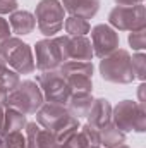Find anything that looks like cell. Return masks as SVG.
<instances>
[{"instance_id":"obj_15","label":"cell","mask_w":146,"mask_h":148,"mask_svg":"<svg viewBox=\"0 0 146 148\" xmlns=\"http://www.w3.org/2000/svg\"><path fill=\"white\" fill-rule=\"evenodd\" d=\"M9 26L10 29L19 35V36H24V35H29L35 31L36 28V19H35V14H31L29 10H14L9 17Z\"/></svg>"},{"instance_id":"obj_21","label":"cell","mask_w":146,"mask_h":148,"mask_svg":"<svg viewBox=\"0 0 146 148\" xmlns=\"http://www.w3.org/2000/svg\"><path fill=\"white\" fill-rule=\"evenodd\" d=\"M19 83H21L19 74L16 73V71H12V69L3 62V59L0 57V86H2L7 93H10L12 90L17 88Z\"/></svg>"},{"instance_id":"obj_10","label":"cell","mask_w":146,"mask_h":148,"mask_svg":"<svg viewBox=\"0 0 146 148\" xmlns=\"http://www.w3.org/2000/svg\"><path fill=\"white\" fill-rule=\"evenodd\" d=\"M69 117H71V114L67 110V107L59 105V103L46 102L36 110V122L41 127H45L52 133H55Z\"/></svg>"},{"instance_id":"obj_32","label":"cell","mask_w":146,"mask_h":148,"mask_svg":"<svg viewBox=\"0 0 146 148\" xmlns=\"http://www.w3.org/2000/svg\"><path fill=\"white\" fill-rule=\"evenodd\" d=\"M7 95H9V93H7V91H5V90L0 86V105H2V107H5V102H7Z\"/></svg>"},{"instance_id":"obj_1","label":"cell","mask_w":146,"mask_h":148,"mask_svg":"<svg viewBox=\"0 0 146 148\" xmlns=\"http://www.w3.org/2000/svg\"><path fill=\"white\" fill-rule=\"evenodd\" d=\"M0 57L17 74H31L36 69L33 50L21 38L10 36L9 40H5L0 45Z\"/></svg>"},{"instance_id":"obj_37","label":"cell","mask_w":146,"mask_h":148,"mask_svg":"<svg viewBox=\"0 0 146 148\" xmlns=\"http://www.w3.org/2000/svg\"><path fill=\"white\" fill-rule=\"evenodd\" d=\"M89 148H103V147H89Z\"/></svg>"},{"instance_id":"obj_30","label":"cell","mask_w":146,"mask_h":148,"mask_svg":"<svg viewBox=\"0 0 146 148\" xmlns=\"http://www.w3.org/2000/svg\"><path fill=\"white\" fill-rule=\"evenodd\" d=\"M145 90H146V84L145 83H141V84H139V88H138V98H139V100H138V103H139V105H143V107H145Z\"/></svg>"},{"instance_id":"obj_22","label":"cell","mask_w":146,"mask_h":148,"mask_svg":"<svg viewBox=\"0 0 146 148\" xmlns=\"http://www.w3.org/2000/svg\"><path fill=\"white\" fill-rule=\"evenodd\" d=\"M81 127V124H79V119H76V117H69L53 134H55V140H57V143H67L71 138H72L74 134L77 133V129Z\"/></svg>"},{"instance_id":"obj_24","label":"cell","mask_w":146,"mask_h":148,"mask_svg":"<svg viewBox=\"0 0 146 148\" xmlns=\"http://www.w3.org/2000/svg\"><path fill=\"white\" fill-rule=\"evenodd\" d=\"M2 140H3V148H28L26 134H23V131L5 133Z\"/></svg>"},{"instance_id":"obj_33","label":"cell","mask_w":146,"mask_h":148,"mask_svg":"<svg viewBox=\"0 0 146 148\" xmlns=\"http://www.w3.org/2000/svg\"><path fill=\"white\" fill-rule=\"evenodd\" d=\"M3 134V107L0 105V136Z\"/></svg>"},{"instance_id":"obj_17","label":"cell","mask_w":146,"mask_h":148,"mask_svg":"<svg viewBox=\"0 0 146 148\" xmlns=\"http://www.w3.org/2000/svg\"><path fill=\"white\" fill-rule=\"evenodd\" d=\"M93 97L91 93H76V95H71L69 102H67V110L69 114L76 117V119H83L88 115V112L93 105Z\"/></svg>"},{"instance_id":"obj_9","label":"cell","mask_w":146,"mask_h":148,"mask_svg":"<svg viewBox=\"0 0 146 148\" xmlns=\"http://www.w3.org/2000/svg\"><path fill=\"white\" fill-rule=\"evenodd\" d=\"M91 31V47H93V53L100 59L108 57L110 53H113L119 48V33L117 29H113L110 24H96Z\"/></svg>"},{"instance_id":"obj_13","label":"cell","mask_w":146,"mask_h":148,"mask_svg":"<svg viewBox=\"0 0 146 148\" xmlns=\"http://www.w3.org/2000/svg\"><path fill=\"white\" fill-rule=\"evenodd\" d=\"M88 124L100 129L102 126H105L107 122L112 121V105L107 98H96L93 100V105L86 115Z\"/></svg>"},{"instance_id":"obj_4","label":"cell","mask_w":146,"mask_h":148,"mask_svg":"<svg viewBox=\"0 0 146 148\" xmlns=\"http://www.w3.org/2000/svg\"><path fill=\"white\" fill-rule=\"evenodd\" d=\"M45 103L43 93L35 81H23L7 95L5 107H14L23 114H36V110Z\"/></svg>"},{"instance_id":"obj_23","label":"cell","mask_w":146,"mask_h":148,"mask_svg":"<svg viewBox=\"0 0 146 148\" xmlns=\"http://www.w3.org/2000/svg\"><path fill=\"white\" fill-rule=\"evenodd\" d=\"M67 79V84L72 91V95L76 93H91L93 91V81L89 76H76V74H71V76H65Z\"/></svg>"},{"instance_id":"obj_6","label":"cell","mask_w":146,"mask_h":148,"mask_svg":"<svg viewBox=\"0 0 146 148\" xmlns=\"http://www.w3.org/2000/svg\"><path fill=\"white\" fill-rule=\"evenodd\" d=\"M36 83L43 93V98L50 103L67 105L72 91L67 84L65 76L60 73V69L55 71H43L36 76Z\"/></svg>"},{"instance_id":"obj_36","label":"cell","mask_w":146,"mask_h":148,"mask_svg":"<svg viewBox=\"0 0 146 148\" xmlns=\"http://www.w3.org/2000/svg\"><path fill=\"white\" fill-rule=\"evenodd\" d=\"M117 148H129L127 145H120V147H117Z\"/></svg>"},{"instance_id":"obj_35","label":"cell","mask_w":146,"mask_h":148,"mask_svg":"<svg viewBox=\"0 0 146 148\" xmlns=\"http://www.w3.org/2000/svg\"><path fill=\"white\" fill-rule=\"evenodd\" d=\"M0 148H3V140H2V136H0Z\"/></svg>"},{"instance_id":"obj_14","label":"cell","mask_w":146,"mask_h":148,"mask_svg":"<svg viewBox=\"0 0 146 148\" xmlns=\"http://www.w3.org/2000/svg\"><path fill=\"white\" fill-rule=\"evenodd\" d=\"M64 10H67L71 16H77L83 19H91L96 16L100 9V0H62L60 2Z\"/></svg>"},{"instance_id":"obj_12","label":"cell","mask_w":146,"mask_h":148,"mask_svg":"<svg viewBox=\"0 0 146 148\" xmlns=\"http://www.w3.org/2000/svg\"><path fill=\"white\" fill-rule=\"evenodd\" d=\"M67 55H69V60L91 62V59L95 55L93 53V47H91V40L86 36H69Z\"/></svg>"},{"instance_id":"obj_16","label":"cell","mask_w":146,"mask_h":148,"mask_svg":"<svg viewBox=\"0 0 146 148\" xmlns=\"http://www.w3.org/2000/svg\"><path fill=\"white\" fill-rule=\"evenodd\" d=\"M100 133V147L103 148H117L126 143V133H122L112 121L98 129Z\"/></svg>"},{"instance_id":"obj_2","label":"cell","mask_w":146,"mask_h":148,"mask_svg":"<svg viewBox=\"0 0 146 148\" xmlns=\"http://www.w3.org/2000/svg\"><path fill=\"white\" fill-rule=\"evenodd\" d=\"M100 74L105 81L115 84H129L136 79L132 69L131 53L124 48H117L108 57L100 60Z\"/></svg>"},{"instance_id":"obj_18","label":"cell","mask_w":146,"mask_h":148,"mask_svg":"<svg viewBox=\"0 0 146 148\" xmlns=\"http://www.w3.org/2000/svg\"><path fill=\"white\" fill-rule=\"evenodd\" d=\"M26 124H28L26 114H23L21 110H17L14 107L3 109V134L10 133V131H23L26 127Z\"/></svg>"},{"instance_id":"obj_20","label":"cell","mask_w":146,"mask_h":148,"mask_svg":"<svg viewBox=\"0 0 146 148\" xmlns=\"http://www.w3.org/2000/svg\"><path fill=\"white\" fill-rule=\"evenodd\" d=\"M64 28H65V33L67 36H86L91 29L89 23L83 17H77V16H71L64 21Z\"/></svg>"},{"instance_id":"obj_27","label":"cell","mask_w":146,"mask_h":148,"mask_svg":"<svg viewBox=\"0 0 146 148\" xmlns=\"http://www.w3.org/2000/svg\"><path fill=\"white\" fill-rule=\"evenodd\" d=\"M79 129H81L79 133L84 136V140L89 143V147H100V133H98L96 127H93L89 124H84Z\"/></svg>"},{"instance_id":"obj_28","label":"cell","mask_w":146,"mask_h":148,"mask_svg":"<svg viewBox=\"0 0 146 148\" xmlns=\"http://www.w3.org/2000/svg\"><path fill=\"white\" fill-rule=\"evenodd\" d=\"M19 3L17 0H0V16L2 14H12L14 10H17Z\"/></svg>"},{"instance_id":"obj_11","label":"cell","mask_w":146,"mask_h":148,"mask_svg":"<svg viewBox=\"0 0 146 148\" xmlns=\"http://www.w3.org/2000/svg\"><path fill=\"white\" fill-rule=\"evenodd\" d=\"M24 129H26L28 148H53L57 145L55 134L45 127L41 129L38 122H28Z\"/></svg>"},{"instance_id":"obj_8","label":"cell","mask_w":146,"mask_h":148,"mask_svg":"<svg viewBox=\"0 0 146 148\" xmlns=\"http://www.w3.org/2000/svg\"><path fill=\"white\" fill-rule=\"evenodd\" d=\"M36 66L38 69L43 71H55L60 69V66L64 64V57L60 53V47L57 43L55 38H45L36 41Z\"/></svg>"},{"instance_id":"obj_7","label":"cell","mask_w":146,"mask_h":148,"mask_svg":"<svg viewBox=\"0 0 146 148\" xmlns=\"http://www.w3.org/2000/svg\"><path fill=\"white\" fill-rule=\"evenodd\" d=\"M108 23L113 29L119 31H138L146 28V9L143 3L136 5H117L110 10Z\"/></svg>"},{"instance_id":"obj_29","label":"cell","mask_w":146,"mask_h":148,"mask_svg":"<svg viewBox=\"0 0 146 148\" xmlns=\"http://www.w3.org/2000/svg\"><path fill=\"white\" fill-rule=\"evenodd\" d=\"M10 38V26H9V21L0 17V45Z\"/></svg>"},{"instance_id":"obj_31","label":"cell","mask_w":146,"mask_h":148,"mask_svg":"<svg viewBox=\"0 0 146 148\" xmlns=\"http://www.w3.org/2000/svg\"><path fill=\"white\" fill-rule=\"evenodd\" d=\"M117 5H124V7H129V5H136V3H143V0H115Z\"/></svg>"},{"instance_id":"obj_5","label":"cell","mask_w":146,"mask_h":148,"mask_svg":"<svg viewBox=\"0 0 146 148\" xmlns=\"http://www.w3.org/2000/svg\"><path fill=\"white\" fill-rule=\"evenodd\" d=\"M64 7L59 0H40L35 10L38 29L46 38L55 36L64 28Z\"/></svg>"},{"instance_id":"obj_26","label":"cell","mask_w":146,"mask_h":148,"mask_svg":"<svg viewBox=\"0 0 146 148\" xmlns=\"http://www.w3.org/2000/svg\"><path fill=\"white\" fill-rule=\"evenodd\" d=\"M129 45L132 47V50L141 52L146 48V28L145 29H138V31H131L129 33Z\"/></svg>"},{"instance_id":"obj_3","label":"cell","mask_w":146,"mask_h":148,"mask_svg":"<svg viewBox=\"0 0 146 148\" xmlns=\"http://www.w3.org/2000/svg\"><path fill=\"white\" fill-rule=\"evenodd\" d=\"M112 122L122 131H146V109L132 100H122L112 109Z\"/></svg>"},{"instance_id":"obj_19","label":"cell","mask_w":146,"mask_h":148,"mask_svg":"<svg viewBox=\"0 0 146 148\" xmlns=\"http://www.w3.org/2000/svg\"><path fill=\"white\" fill-rule=\"evenodd\" d=\"M93 64L91 62H83V60H65L62 66H60V73L64 76H71V74H76V76H93Z\"/></svg>"},{"instance_id":"obj_34","label":"cell","mask_w":146,"mask_h":148,"mask_svg":"<svg viewBox=\"0 0 146 148\" xmlns=\"http://www.w3.org/2000/svg\"><path fill=\"white\" fill-rule=\"evenodd\" d=\"M53 148H72V147H71L69 143H57Z\"/></svg>"},{"instance_id":"obj_25","label":"cell","mask_w":146,"mask_h":148,"mask_svg":"<svg viewBox=\"0 0 146 148\" xmlns=\"http://www.w3.org/2000/svg\"><path fill=\"white\" fill-rule=\"evenodd\" d=\"M131 62H132V69L138 79L145 81L146 79V55L143 52H138L136 55L131 57Z\"/></svg>"}]
</instances>
